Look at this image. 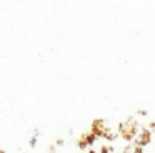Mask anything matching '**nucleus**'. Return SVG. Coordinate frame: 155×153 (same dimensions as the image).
<instances>
[]
</instances>
